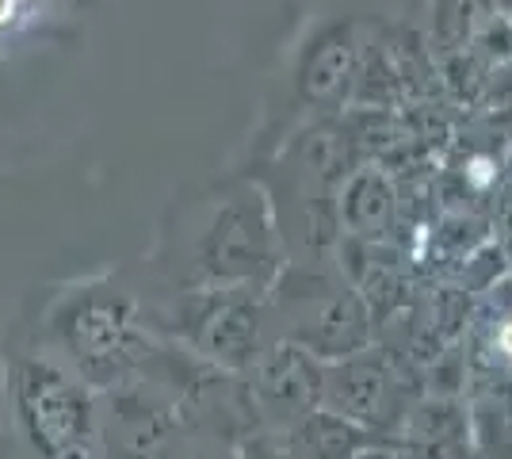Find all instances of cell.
Returning <instances> with one entry per match:
<instances>
[{
	"label": "cell",
	"mask_w": 512,
	"mask_h": 459,
	"mask_svg": "<svg viewBox=\"0 0 512 459\" xmlns=\"http://www.w3.org/2000/svg\"><path fill=\"white\" fill-rule=\"evenodd\" d=\"M50 333L92 391L134 379L157 360V345L142 326L134 299L107 284L69 291L50 314Z\"/></svg>",
	"instance_id": "cell-1"
},
{
	"label": "cell",
	"mask_w": 512,
	"mask_h": 459,
	"mask_svg": "<svg viewBox=\"0 0 512 459\" xmlns=\"http://www.w3.org/2000/svg\"><path fill=\"white\" fill-rule=\"evenodd\" d=\"M192 268L203 287L260 291L279 272V234L268 199L249 184L211 199L192 241Z\"/></svg>",
	"instance_id": "cell-2"
},
{
	"label": "cell",
	"mask_w": 512,
	"mask_h": 459,
	"mask_svg": "<svg viewBox=\"0 0 512 459\" xmlns=\"http://www.w3.org/2000/svg\"><path fill=\"white\" fill-rule=\"evenodd\" d=\"M16 414L27 440L43 459H96L100 452V402L77 372L31 356L23 360L16 383Z\"/></svg>",
	"instance_id": "cell-3"
},
{
	"label": "cell",
	"mask_w": 512,
	"mask_h": 459,
	"mask_svg": "<svg viewBox=\"0 0 512 459\" xmlns=\"http://www.w3.org/2000/svg\"><path fill=\"white\" fill-rule=\"evenodd\" d=\"M279 314L287 322V341H295L310 356L344 360L360 352L371 337L367 303L356 291L337 287L321 272H287L276 291Z\"/></svg>",
	"instance_id": "cell-4"
},
{
	"label": "cell",
	"mask_w": 512,
	"mask_h": 459,
	"mask_svg": "<svg viewBox=\"0 0 512 459\" xmlns=\"http://www.w3.org/2000/svg\"><path fill=\"white\" fill-rule=\"evenodd\" d=\"M188 437L184 402L153 391L142 375L104 391L100 448L111 459H180Z\"/></svg>",
	"instance_id": "cell-5"
},
{
	"label": "cell",
	"mask_w": 512,
	"mask_h": 459,
	"mask_svg": "<svg viewBox=\"0 0 512 459\" xmlns=\"http://www.w3.org/2000/svg\"><path fill=\"white\" fill-rule=\"evenodd\" d=\"M180 333L214 368L249 372L264 349V306L249 287H203L180 310Z\"/></svg>",
	"instance_id": "cell-6"
},
{
	"label": "cell",
	"mask_w": 512,
	"mask_h": 459,
	"mask_svg": "<svg viewBox=\"0 0 512 459\" xmlns=\"http://www.w3.org/2000/svg\"><path fill=\"white\" fill-rule=\"evenodd\" d=\"M249 402L253 414L272 429H291L306 414L321 410V368L318 356L279 337L256 352L249 364Z\"/></svg>",
	"instance_id": "cell-7"
},
{
	"label": "cell",
	"mask_w": 512,
	"mask_h": 459,
	"mask_svg": "<svg viewBox=\"0 0 512 459\" xmlns=\"http://www.w3.org/2000/svg\"><path fill=\"white\" fill-rule=\"evenodd\" d=\"M360 27L356 20H329L310 31L295 58V96L306 108H341L360 69Z\"/></svg>",
	"instance_id": "cell-8"
},
{
	"label": "cell",
	"mask_w": 512,
	"mask_h": 459,
	"mask_svg": "<svg viewBox=\"0 0 512 459\" xmlns=\"http://www.w3.org/2000/svg\"><path fill=\"white\" fill-rule=\"evenodd\" d=\"M321 406L348 417L356 425H390L398 421V379L383 356L375 352H352L333 368H321Z\"/></svg>",
	"instance_id": "cell-9"
},
{
	"label": "cell",
	"mask_w": 512,
	"mask_h": 459,
	"mask_svg": "<svg viewBox=\"0 0 512 459\" xmlns=\"http://www.w3.org/2000/svg\"><path fill=\"white\" fill-rule=\"evenodd\" d=\"M402 459H470L467 417L455 402H425L406 417Z\"/></svg>",
	"instance_id": "cell-10"
},
{
	"label": "cell",
	"mask_w": 512,
	"mask_h": 459,
	"mask_svg": "<svg viewBox=\"0 0 512 459\" xmlns=\"http://www.w3.org/2000/svg\"><path fill=\"white\" fill-rule=\"evenodd\" d=\"M337 215H341V226H348L352 238L371 241L386 234L390 215H394V192H390L386 176L375 173V169H352L341 184Z\"/></svg>",
	"instance_id": "cell-11"
},
{
	"label": "cell",
	"mask_w": 512,
	"mask_h": 459,
	"mask_svg": "<svg viewBox=\"0 0 512 459\" xmlns=\"http://www.w3.org/2000/svg\"><path fill=\"white\" fill-rule=\"evenodd\" d=\"M363 440H367L363 425L333 410H314L287 429L291 459H356Z\"/></svg>",
	"instance_id": "cell-12"
},
{
	"label": "cell",
	"mask_w": 512,
	"mask_h": 459,
	"mask_svg": "<svg viewBox=\"0 0 512 459\" xmlns=\"http://www.w3.org/2000/svg\"><path fill=\"white\" fill-rule=\"evenodd\" d=\"M478 440L490 459H512V398H486L478 406Z\"/></svg>",
	"instance_id": "cell-13"
},
{
	"label": "cell",
	"mask_w": 512,
	"mask_h": 459,
	"mask_svg": "<svg viewBox=\"0 0 512 459\" xmlns=\"http://www.w3.org/2000/svg\"><path fill=\"white\" fill-rule=\"evenodd\" d=\"M237 456L241 459H291L287 429H272V425L256 421V425H249V429L237 437Z\"/></svg>",
	"instance_id": "cell-14"
},
{
	"label": "cell",
	"mask_w": 512,
	"mask_h": 459,
	"mask_svg": "<svg viewBox=\"0 0 512 459\" xmlns=\"http://www.w3.org/2000/svg\"><path fill=\"white\" fill-rule=\"evenodd\" d=\"M39 0H0V39H16L35 20Z\"/></svg>",
	"instance_id": "cell-15"
},
{
	"label": "cell",
	"mask_w": 512,
	"mask_h": 459,
	"mask_svg": "<svg viewBox=\"0 0 512 459\" xmlns=\"http://www.w3.org/2000/svg\"><path fill=\"white\" fill-rule=\"evenodd\" d=\"M497 4H501V12H509L512 16V0H497Z\"/></svg>",
	"instance_id": "cell-16"
},
{
	"label": "cell",
	"mask_w": 512,
	"mask_h": 459,
	"mask_svg": "<svg viewBox=\"0 0 512 459\" xmlns=\"http://www.w3.org/2000/svg\"><path fill=\"white\" fill-rule=\"evenodd\" d=\"M188 459H218V456H207V452H199V456H188Z\"/></svg>",
	"instance_id": "cell-17"
}]
</instances>
